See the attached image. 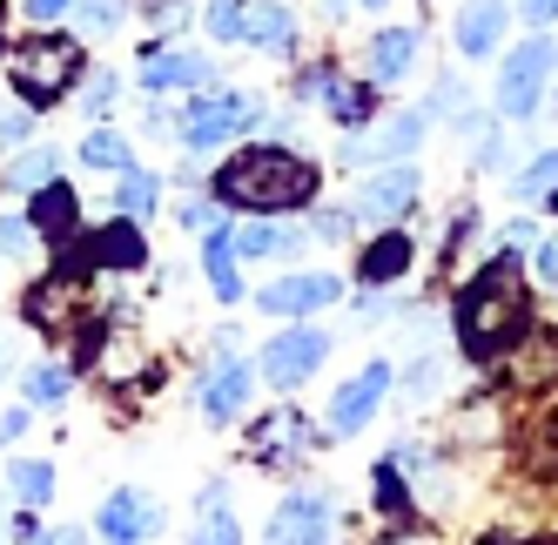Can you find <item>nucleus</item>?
Instances as JSON below:
<instances>
[{
  "label": "nucleus",
  "instance_id": "nucleus-1",
  "mask_svg": "<svg viewBox=\"0 0 558 545\" xmlns=\"http://www.w3.org/2000/svg\"><path fill=\"white\" fill-rule=\"evenodd\" d=\"M316 189H324V169L290 142H250L209 175V196L229 216H310Z\"/></svg>",
  "mask_w": 558,
  "mask_h": 545
},
{
  "label": "nucleus",
  "instance_id": "nucleus-2",
  "mask_svg": "<svg viewBox=\"0 0 558 545\" xmlns=\"http://www.w3.org/2000/svg\"><path fill=\"white\" fill-rule=\"evenodd\" d=\"M532 337V290L511 250H498L458 296V343L471 364H498Z\"/></svg>",
  "mask_w": 558,
  "mask_h": 545
},
{
  "label": "nucleus",
  "instance_id": "nucleus-3",
  "mask_svg": "<svg viewBox=\"0 0 558 545\" xmlns=\"http://www.w3.org/2000/svg\"><path fill=\"white\" fill-rule=\"evenodd\" d=\"M0 68H8L14 101H27L34 114H48V108H61L74 88H82V74H88V34L41 27V34H27V41H14L8 55H0Z\"/></svg>",
  "mask_w": 558,
  "mask_h": 545
},
{
  "label": "nucleus",
  "instance_id": "nucleus-4",
  "mask_svg": "<svg viewBox=\"0 0 558 545\" xmlns=\"http://www.w3.org/2000/svg\"><path fill=\"white\" fill-rule=\"evenodd\" d=\"M256 122H263V95H250V88H216V82L195 88L175 108V135H182L189 155H216L229 142H243Z\"/></svg>",
  "mask_w": 558,
  "mask_h": 545
},
{
  "label": "nucleus",
  "instance_id": "nucleus-5",
  "mask_svg": "<svg viewBox=\"0 0 558 545\" xmlns=\"http://www.w3.org/2000/svg\"><path fill=\"white\" fill-rule=\"evenodd\" d=\"M558 68V48L545 41V34H532V41H518L498 68V114L505 122H532L538 101H545V74Z\"/></svg>",
  "mask_w": 558,
  "mask_h": 545
},
{
  "label": "nucleus",
  "instance_id": "nucleus-6",
  "mask_svg": "<svg viewBox=\"0 0 558 545\" xmlns=\"http://www.w3.org/2000/svg\"><path fill=\"white\" fill-rule=\"evenodd\" d=\"M424 196V175L417 162H384L377 175L356 182V196H350V216L364 222V229H390V222H404Z\"/></svg>",
  "mask_w": 558,
  "mask_h": 545
},
{
  "label": "nucleus",
  "instance_id": "nucleus-7",
  "mask_svg": "<svg viewBox=\"0 0 558 545\" xmlns=\"http://www.w3.org/2000/svg\"><path fill=\"white\" fill-rule=\"evenodd\" d=\"M424 129H430V114L424 108H397V114H384L377 129H356L350 135V148L337 155L343 169H384V162H411L417 155V142H424Z\"/></svg>",
  "mask_w": 558,
  "mask_h": 545
},
{
  "label": "nucleus",
  "instance_id": "nucleus-8",
  "mask_svg": "<svg viewBox=\"0 0 558 545\" xmlns=\"http://www.w3.org/2000/svg\"><path fill=\"white\" fill-rule=\"evenodd\" d=\"M162 525H169L162 498L142 492V485H114L95 505V538L101 545H148V538H162Z\"/></svg>",
  "mask_w": 558,
  "mask_h": 545
},
{
  "label": "nucleus",
  "instance_id": "nucleus-9",
  "mask_svg": "<svg viewBox=\"0 0 558 545\" xmlns=\"http://www.w3.org/2000/svg\"><path fill=\"white\" fill-rule=\"evenodd\" d=\"M330 358V330H316V324H290V330H276L263 350H256V371L276 384V391H296V384L316 377V364Z\"/></svg>",
  "mask_w": 558,
  "mask_h": 545
},
{
  "label": "nucleus",
  "instance_id": "nucleus-10",
  "mask_svg": "<svg viewBox=\"0 0 558 545\" xmlns=\"http://www.w3.org/2000/svg\"><path fill=\"white\" fill-rule=\"evenodd\" d=\"M390 384H397L390 358H371V364L356 371V377H343V384H337V398H330V411H324V417H330L324 432H330V438H356V432H364V424L384 411Z\"/></svg>",
  "mask_w": 558,
  "mask_h": 545
},
{
  "label": "nucleus",
  "instance_id": "nucleus-11",
  "mask_svg": "<svg viewBox=\"0 0 558 545\" xmlns=\"http://www.w3.org/2000/svg\"><path fill=\"white\" fill-rule=\"evenodd\" d=\"M337 296H343V277H330V269H290V277L256 290V310L263 317H283V324H303L316 310H330Z\"/></svg>",
  "mask_w": 558,
  "mask_h": 545
},
{
  "label": "nucleus",
  "instance_id": "nucleus-12",
  "mask_svg": "<svg viewBox=\"0 0 558 545\" xmlns=\"http://www.w3.org/2000/svg\"><path fill=\"white\" fill-rule=\"evenodd\" d=\"M330 538H337V505L324 492L276 498V512L263 525V545H330Z\"/></svg>",
  "mask_w": 558,
  "mask_h": 545
},
{
  "label": "nucleus",
  "instance_id": "nucleus-13",
  "mask_svg": "<svg viewBox=\"0 0 558 545\" xmlns=\"http://www.w3.org/2000/svg\"><path fill=\"white\" fill-rule=\"evenodd\" d=\"M256 377H263V371H256L250 358H216V364L203 371V384H195V411H203V424H216V432H222V424L243 417Z\"/></svg>",
  "mask_w": 558,
  "mask_h": 545
},
{
  "label": "nucleus",
  "instance_id": "nucleus-14",
  "mask_svg": "<svg viewBox=\"0 0 558 545\" xmlns=\"http://www.w3.org/2000/svg\"><path fill=\"white\" fill-rule=\"evenodd\" d=\"M316 432L303 424V411H269L256 432H250V458L263 464V472H296V464L310 458Z\"/></svg>",
  "mask_w": 558,
  "mask_h": 545
},
{
  "label": "nucleus",
  "instance_id": "nucleus-15",
  "mask_svg": "<svg viewBox=\"0 0 558 545\" xmlns=\"http://www.w3.org/2000/svg\"><path fill=\"white\" fill-rule=\"evenodd\" d=\"M27 222H34V237H41V250H68L74 237H82V196H74V189H68V175H54L48 189H34V196H27Z\"/></svg>",
  "mask_w": 558,
  "mask_h": 545
},
{
  "label": "nucleus",
  "instance_id": "nucleus-16",
  "mask_svg": "<svg viewBox=\"0 0 558 545\" xmlns=\"http://www.w3.org/2000/svg\"><path fill=\"white\" fill-rule=\"evenodd\" d=\"M216 82V61L195 48H148L142 55V95H195Z\"/></svg>",
  "mask_w": 558,
  "mask_h": 545
},
{
  "label": "nucleus",
  "instance_id": "nucleus-17",
  "mask_svg": "<svg viewBox=\"0 0 558 545\" xmlns=\"http://www.w3.org/2000/svg\"><path fill=\"white\" fill-rule=\"evenodd\" d=\"M229 237H235V256L243 263L303 256V222H290V216H243V222H229Z\"/></svg>",
  "mask_w": 558,
  "mask_h": 545
},
{
  "label": "nucleus",
  "instance_id": "nucleus-18",
  "mask_svg": "<svg viewBox=\"0 0 558 545\" xmlns=\"http://www.w3.org/2000/svg\"><path fill=\"white\" fill-rule=\"evenodd\" d=\"M411 263H417V243H411V229H377V237L364 243V256H356V283L364 290H384V283H404L411 277Z\"/></svg>",
  "mask_w": 558,
  "mask_h": 545
},
{
  "label": "nucleus",
  "instance_id": "nucleus-19",
  "mask_svg": "<svg viewBox=\"0 0 558 545\" xmlns=\"http://www.w3.org/2000/svg\"><path fill=\"white\" fill-rule=\"evenodd\" d=\"M505 27H511V8H505V0H464L458 21H451V34H458L451 48H458L464 61H485V55H498Z\"/></svg>",
  "mask_w": 558,
  "mask_h": 545
},
{
  "label": "nucleus",
  "instance_id": "nucleus-20",
  "mask_svg": "<svg viewBox=\"0 0 558 545\" xmlns=\"http://www.w3.org/2000/svg\"><path fill=\"white\" fill-rule=\"evenodd\" d=\"M243 48H256V55H290L296 48L290 0H243Z\"/></svg>",
  "mask_w": 558,
  "mask_h": 545
},
{
  "label": "nucleus",
  "instance_id": "nucleus-21",
  "mask_svg": "<svg viewBox=\"0 0 558 545\" xmlns=\"http://www.w3.org/2000/svg\"><path fill=\"white\" fill-rule=\"evenodd\" d=\"M417 41H424L417 27H384V34H371V48H364V74H371L377 88L404 82V74L417 68Z\"/></svg>",
  "mask_w": 558,
  "mask_h": 545
},
{
  "label": "nucleus",
  "instance_id": "nucleus-22",
  "mask_svg": "<svg viewBox=\"0 0 558 545\" xmlns=\"http://www.w3.org/2000/svg\"><path fill=\"white\" fill-rule=\"evenodd\" d=\"M203 277L216 290V303H243V256H235V237H229V222H216L209 237H203Z\"/></svg>",
  "mask_w": 558,
  "mask_h": 545
},
{
  "label": "nucleus",
  "instance_id": "nucleus-23",
  "mask_svg": "<svg viewBox=\"0 0 558 545\" xmlns=\"http://www.w3.org/2000/svg\"><path fill=\"white\" fill-rule=\"evenodd\" d=\"M324 108H330V122H337V129H371L377 114H384V101H377V82H371V74H364V82H330Z\"/></svg>",
  "mask_w": 558,
  "mask_h": 545
},
{
  "label": "nucleus",
  "instance_id": "nucleus-24",
  "mask_svg": "<svg viewBox=\"0 0 558 545\" xmlns=\"http://www.w3.org/2000/svg\"><path fill=\"white\" fill-rule=\"evenodd\" d=\"M61 175V148H48V142H27L21 155H8V169H0V182L14 189V196H34V189H48Z\"/></svg>",
  "mask_w": 558,
  "mask_h": 545
},
{
  "label": "nucleus",
  "instance_id": "nucleus-25",
  "mask_svg": "<svg viewBox=\"0 0 558 545\" xmlns=\"http://www.w3.org/2000/svg\"><path fill=\"white\" fill-rule=\"evenodd\" d=\"M54 492H61V479H54L48 458H14L8 464V498L14 505H34V512H41V505H54Z\"/></svg>",
  "mask_w": 558,
  "mask_h": 545
},
{
  "label": "nucleus",
  "instance_id": "nucleus-26",
  "mask_svg": "<svg viewBox=\"0 0 558 545\" xmlns=\"http://www.w3.org/2000/svg\"><path fill=\"white\" fill-rule=\"evenodd\" d=\"M74 155H82L88 169H101V175H122V169H135V148H129V135H122V129H108V122H95V129L82 135V148H74Z\"/></svg>",
  "mask_w": 558,
  "mask_h": 545
},
{
  "label": "nucleus",
  "instance_id": "nucleus-27",
  "mask_svg": "<svg viewBox=\"0 0 558 545\" xmlns=\"http://www.w3.org/2000/svg\"><path fill=\"white\" fill-rule=\"evenodd\" d=\"M21 391H27V404L54 411V404H68V398H74V371H68V364H54V358L21 364Z\"/></svg>",
  "mask_w": 558,
  "mask_h": 545
},
{
  "label": "nucleus",
  "instance_id": "nucleus-28",
  "mask_svg": "<svg viewBox=\"0 0 558 545\" xmlns=\"http://www.w3.org/2000/svg\"><path fill=\"white\" fill-rule=\"evenodd\" d=\"M155 209H162V175L155 169H122V182H114V216L148 222Z\"/></svg>",
  "mask_w": 558,
  "mask_h": 545
},
{
  "label": "nucleus",
  "instance_id": "nucleus-29",
  "mask_svg": "<svg viewBox=\"0 0 558 545\" xmlns=\"http://www.w3.org/2000/svg\"><path fill=\"white\" fill-rule=\"evenodd\" d=\"M114 101H122V74H114V68H88V74H82V114L108 122Z\"/></svg>",
  "mask_w": 558,
  "mask_h": 545
},
{
  "label": "nucleus",
  "instance_id": "nucleus-30",
  "mask_svg": "<svg viewBox=\"0 0 558 545\" xmlns=\"http://www.w3.org/2000/svg\"><path fill=\"white\" fill-rule=\"evenodd\" d=\"M189 545H243V525H235L229 505H203L189 525Z\"/></svg>",
  "mask_w": 558,
  "mask_h": 545
},
{
  "label": "nucleus",
  "instance_id": "nucleus-31",
  "mask_svg": "<svg viewBox=\"0 0 558 545\" xmlns=\"http://www.w3.org/2000/svg\"><path fill=\"white\" fill-rule=\"evenodd\" d=\"M551 189H558V148H545V155H532V169H525V175H518V182H511V196H518V203H545V196H551Z\"/></svg>",
  "mask_w": 558,
  "mask_h": 545
},
{
  "label": "nucleus",
  "instance_id": "nucleus-32",
  "mask_svg": "<svg viewBox=\"0 0 558 545\" xmlns=\"http://www.w3.org/2000/svg\"><path fill=\"white\" fill-rule=\"evenodd\" d=\"M74 14H82L88 41H101V34H114V27L129 21V0H74Z\"/></svg>",
  "mask_w": 558,
  "mask_h": 545
},
{
  "label": "nucleus",
  "instance_id": "nucleus-33",
  "mask_svg": "<svg viewBox=\"0 0 558 545\" xmlns=\"http://www.w3.org/2000/svg\"><path fill=\"white\" fill-rule=\"evenodd\" d=\"M203 27H209V41H243V0H209Z\"/></svg>",
  "mask_w": 558,
  "mask_h": 545
},
{
  "label": "nucleus",
  "instance_id": "nucleus-34",
  "mask_svg": "<svg viewBox=\"0 0 558 545\" xmlns=\"http://www.w3.org/2000/svg\"><path fill=\"white\" fill-rule=\"evenodd\" d=\"M34 122H41V114H34L27 101H8V108H0V148H27Z\"/></svg>",
  "mask_w": 558,
  "mask_h": 545
},
{
  "label": "nucleus",
  "instance_id": "nucleus-35",
  "mask_svg": "<svg viewBox=\"0 0 558 545\" xmlns=\"http://www.w3.org/2000/svg\"><path fill=\"white\" fill-rule=\"evenodd\" d=\"M34 243H41V237H34L27 209H21V216H0V256H27Z\"/></svg>",
  "mask_w": 558,
  "mask_h": 545
},
{
  "label": "nucleus",
  "instance_id": "nucleus-36",
  "mask_svg": "<svg viewBox=\"0 0 558 545\" xmlns=\"http://www.w3.org/2000/svg\"><path fill=\"white\" fill-rule=\"evenodd\" d=\"M175 216H182V229H203V237H209V229H216V222H229V209H222L216 196H209V203H182Z\"/></svg>",
  "mask_w": 558,
  "mask_h": 545
},
{
  "label": "nucleus",
  "instance_id": "nucleus-37",
  "mask_svg": "<svg viewBox=\"0 0 558 545\" xmlns=\"http://www.w3.org/2000/svg\"><path fill=\"white\" fill-rule=\"evenodd\" d=\"M424 114H464V88H458V74H437V88H430V108Z\"/></svg>",
  "mask_w": 558,
  "mask_h": 545
},
{
  "label": "nucleus",
  "instance_id": "nucleus-38",
  "mask_svg": "<svg viewBox=\"0 0 558 545\" xmlns=\"http://www.w3.org/2000/svg\"><path fill=\"white\" fill-rule=\"evenodd\" d=\"M310 229H316V237H330V243H343L350 229H356V216L350 209H310Z\"/></svg>",
  "mask_w": 558,
  "mask_h": 545
},
{
  "label": "nucleus",
  "instance_id": "nucleus-39",
  "mask_svg": "<svg viewBox=\"0 0 558 545\" xmlns=\"http://www.w3.org/2000/svg\"><path fill=\"white\" fill-rule=\"evenodd\" d=\"M21 14H27L34 27H54V21L74 14V0H21Z\"/></svg>",
  "mask_w": 558,
  "mask_h": 545
},
{
  "label": "nucleus",
  "instance_id": "nucleus-40",
  "mask_svg": "<svg viewBox=\"0 0 558 545\" xmlns=\"http://www.w3.org/2000/svg\"><path fill=\"white\" fill-rule=\"evenodd\" d=\"M532 269H538V283H558V243H532Z\"/></svg>",
  "mask_w": 558,
  "mask_h": 545
},
{
  "label": "nucleus",
  "instance_id": "nucleus-41",
  "mask_svg": "<svg viewBox=\"0 0 558 545\" xmlns=\"http://www.w3.org/2000/svg\"><path fill=\"white\" fill-rule=\"evenodd\" d=\"M27 424H34V411H27V404H21V411H8V417H0V445L27 438Z\"/></svg>",
  "mask_w": 558,
  "mask_h": 545
},
{
  "label": "nucleus",
  "instance_id": "nucleus-42",
  "mask_svg": "<svg viewBox=\"0 0 558 545\" xmlns=\"http://www.w3.org/2000/svg\"><path fill=\"white\" fill-rule=\"evenodd\" d=\"M538 243V222H525V216H518L511 229H505V250H532Z\"/></svg>",
  "mask_w": 558,
  "mask_h": 545
},
{
  "label": "nucleus",
  "instance_id": "nucleus-43",
  "mask_svg": "<svg viewBox=\"0 0 558 545\" xmlns=\"http://www.w3.org/2000/svg\"><path fill=\"white\" fill-rule=\"evenodd\" d=\"M518 14H525L532 27H545V21H558V0H518Z\"/></svg>",
  "mask_w": 558,
  "mask_h": 545
},
{
  "label": "nucleus",
  "instance_id": "nucleus-44",
  "mask_svg": "<svg viewBox=\"0 0 558 545\" xmlns=\"http://www.w3.org/2000/svg\"><path fill=\"white\" fill-rule=\"evenodd\" d=\"M203 505H229V485H222V479H209L203 492H195V512H203Z\"/></svg>",
  "mask_w": 558,
  "mask_h": 545
},
{
  "label": "nucleus",
  "instance_id": "nucleus-45",
  "mask_svg": "<svg viewBox=\"0 0 558 545\" xmlns=\"http://www.w3.org/2000/svg\"><path fill=\"white\" fill-rule=\"evenodd\" d=\"M8 371H21V364H14V337L0 330V384H8Z\"/></svg>",
  "mask_w": 558,
  "mask_h": 545
},
{
  "label": "nucleus",
  "instance_id": "nucleus-46",
  "mask_svg": "<svg viewBox=\"0 0 558 545\" xmlns=\"http://www.w3.org/2000/svg\"><path fill=\"white\" fill-rule=\"evenodd\" d=\"M390 545H437V538H424V532H397Z\"/></svg>",
  "mask_w": 558,
  "mask_h": 545
},
{
  "label": "nucleus",
  "instance_id": "nucleus-47",
  "mask_svg": "<svg viewBox=\"0 0 558 545\" xmlns=\"http://www.w3.org/2000/svg\"><path fill=\"white\" fill-rule=\"evenodd\" d=\"M324 8H330V14H350V8H356V0H324Z\"/></svg>",
  "mask_w": 558,
  "mask_h": 545
},
{
  "label": "nucleus",
  "instance_id": "nucleus-48",
  "mask_svg": "<svg viewBox=\"0 0 558 545\" xmlns=\"http://www.w3.org/2000/svg\"><path fill=\"white\" fill-rule=\"evenodd\" d=\"M0 55H8V8H0Z\"/></svg>",
  "mask_w": 558,
  "mask_h": 545
}]
</instances>
